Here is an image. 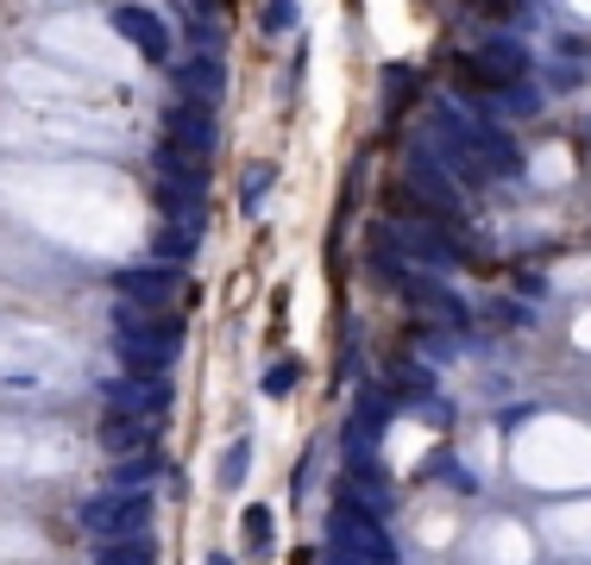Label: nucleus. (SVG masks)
<instances>
[{
    "instance_id": "f257e3e1",
    "label": "nucleus",
    "mask_w": 591,
    "mask_h": 565,
    "mask_svg": "<svg viewBox=\"0 0 591 565\" xmlns=\"http://www.w3.org/2000/svg\"><path fill=\"white\" fill-rule=\"evenodd\" d=\"M145 515H152V496H101V503L82 509V522L107 527V534H114V527H138Z\"/></svg>"
},
{
    "instance_id": "f03ea898",
    "label": "nucleus",
    "mask_w": 591,
    "mask_h": 565,
    "mask_svg": "<svg viewBox=\"0 0 591 565\" xmlns=\"http://www.w3.org/2000/svg\"><path fill=\"white\" fill-rule=\"evenodd\" d=\"M114 409H133V415H164L170 409V390L164 384H114Z\"/></svg>"
},
{
    "instance_id": "7ed1b4c3",
    "label": "nucleus",
    "mask_w": 591,
    "mask_h": 565,
    "mask_svg": "<svg viewBox=\"0 0 591 565\" xmlns=\"http://www.w3.org/2000/svg\"><path fill=\"white\" fill-rule=\"evenodd\" d=\"M101 440H107L114 452H152V447H158V433L145 428V415H138V421H120V415H107Z\"/></svg>"
},
{
    "instance_id": "20e7f679",
    "label": "nucleus",
    "mask_w": 591,
    "mask_h": 565,
    "mask_svg": "<svg viewBox=\"0 0 591 565\" xmlns=\"http://www.w3.org/2000/svg\"><path fill=\"white\" fill-rule=\"evenodd\" d=\"M95 565H158V546L152 541H114L107 553H95Z\"/></svg>"
},
{
    "instance_id": "39448f33",
    "label": "nucleus",
    "mask_w": 591,
    "mask_h": 565,
    "mask_svg": "<svg viewBox=\"0 0 591 565\" xmlns=\"http://www.w3.org/2000/svg\"><path fill=\"white\" fill-rule=\"evenodd\" d=\"M246 465H252V440H234V447H227V459H220V484H227V490H239Z\"/></svg>"
},
{
    "instance_id": "423d86ee",
    "label": "nucleus",
    "mask_w": 591,
    "mask_h": 565,
    "mask_svg": "<svg viewBox=\"0 0 591 565\" xmlns=\"http://www.w3.org/2000/svg\"><path fill=\"white\" fill-rule=\"evenodd\" d=\"M177 283V276H164V271H133L126 276V295H145V308H152V295H164Z\"/></svg>"
},
{
    "instance_id": "0eeeda50",
    "label": "nucleus",
    "mask_w": 591,
    "mask_h": 565,
    "mask_svg": "<svg viewBox=\"0 0 591 565\" xmlns=\"http://www.w3.org/2000/svg\"><path fill=\"white\" fill-rule=\"evenodd\" d=\"M239 527H246V541H252V553L265 559V553H271V515H265V509H246V522H239Z\"/></svg>"
},
{
    "instance_id": "6e6552de",
    "label": "nucleus",
    "mask_w": 591,
    "mask_h": 565,
    "mask_svg": "<svg viewBox=\"0 0 591 565\" xmlns=\"http://www.w3.org/2000/svg\"><path fill=\"white\" fill-rule=\"evenodd\" d=\"M158 471H164V452L152 447V452H145V459H133V465L120 471V478H126V484H152V478H158Z\"/></svg>"
},
{
    "instance_id": "1a4fd4ad",
    "label": "nucleus",
    "mask_w": 591,
    "mask_h": 565,
    "mask_svg": "<svg viewBox=\"0 0 591 565\" xmlns=\"http://www.w3.org/2000/svg\"><path fill=\"white\" fill-rule=\"evenodd\" d=\"M296 377H302V365H271V377H265V390H271V396H283V390H296Z\"/></svg>"
},
{
    "instance_id": "9d476101",
    "label": "nucleus",
    "mask_w": 591,
    "mask_h": 565,
    "mask_svg": "<svg viewBox=\"0 0 591 565\" xmlns=\"http://www.w3.org/2000/svg\"><path fill=\"white\" fill-rule=\"evenodd\" d=\"M208 565H234V559H208Z\"/></svg>"
}]
</instances>
